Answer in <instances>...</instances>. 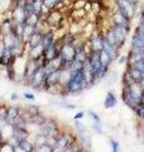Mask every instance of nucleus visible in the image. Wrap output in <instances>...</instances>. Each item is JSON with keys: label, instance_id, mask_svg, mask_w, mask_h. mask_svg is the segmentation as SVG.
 <instances>
[{"label": "nucleus", "instance_id": "nucleus-1", "mask_svg": "<svg viewBox=\"0 0 144 152\" xmlns=\"http://www.w3.org/2000/svg\"><path fill=\"white\" fill-rule=\"evenodd\" d=\"M90 88V85L85 80L82 69L77 71H72L71 77L63 86H62V95H75L82 93L85 89Z\"/></svg>", "mask_w": 144, "mask_h": 152}, {"label": "nucleus", "instance_id": "nucleus-2", "mask_svg": "<svg viewBox=\"0 0 144 152\" xmlns=\"http://www.w3.org/2000/svg\"><path fill=\"white\" fill-rule=\"evenodd\" d=\"M143 89L138 83L133 84H123L121 89V99L124 104L129 107L133 110L139 103H140V96H142Z\"/></svg>", "mask_w": 144, "mask_h": 152}, {"label": "nucleus", "instance_id": "nucleus-3", "mask_svg": "<svg viewBox=\"0 0 144 152\" xmlns=\"http://www.w3.org/2000/svg\"><path fill=\"white\" fill-rule=\"evenodd\" d=\"M115 9H118L120 13H123L128 18H134L137 14V3L130 0H115Z\"/></svg>", "mask_w": 144, "mask_h": 152}, {"label": "nucleus", "instance_id": "nucleus-4", "mask_svg": "<svg viewBox=\"0 0 144 152\" xmlns=\"http://www.w3.org/2000/svg\"><path fill=\"white\" fill-rule=\"evenodd\" d=\"M60 127H58V123H57L55 119L52 118H46L44 122L39 124V133L44 134L47 137L49 136H58L60 134Z\"/></svg>", "mask_w": 144, "mask_h": 152}, {"label": "nucleus", "instance_id": "nucleus-5", "mask_svg": "<svg viewBox=\"0 0 144 152\" xmlns=\"http://www.w3.org/2000/svg\"><path fill=\"white\" fill-rule=\"evenodd\" d=\"M63 17H65L63 13H62L60 9H52V10H49V13L47 14L46 22L48 23V26H49L52 29H55V28L60 27Z\"/></svg>", "mask_w": 144, "mask_h": 152}, {"label": "nucleus", "instance_id": "nucleus-6", "mask_svg": "<svg viewBox=\"0 0 144 152\" xmlns=\"http://www.w3.org/2000/svg\"><path fill=\"white\" fill-rule=\"evenodd\" d=\"M111 20L115 24H119V26H123L124 28L130 31V24H132V19L125 17L123 13H120L118 9H114L113 12V15H111Z\"/></svg>", "mask_w": 144, "mask_h": 152}, {"label": "nucleus", "instance_id": "nucleus-7", "mask_svg": "<svg viewBox=\"0 0 144 152\" xmlns=\"http://www.w3.org/2000/svg\"><path fill=\"white\" fill-rule=\"evenodd\" d=\"M82 72L85 76V80L87 81V84L90 86H92V81H94V72H92V67H91V64L89 60H86L82 66Z\"/></svg>", "mask_w": 144, "mask_h": 152}, {"label": "nucleus", "instance_id": "nucleus-8", "mask_svg": "<svg viewBox=\"0 0 144 152\" xmlns=\"http://www.w3.org/2000/svg\"><path fill=\"white\" fill-rule=\"evenodd\" d=\"M118 104V98L115 95L114 91H109L105 96V100H104V108L105 109H113L116 107Z\"/></svg>", "mask_w": 144, "mask_h": 152}, {"label": "nucleus", "instance_id": "nucleus-9", "mask_svg": "<svg viewBox=\"0 0 144 152\" xmlns=\"http://www.w3.org/2000/svg\"><path fill=\"white\" fill-rule=\"evenodd\" d=\"M25 17H27V13L23 8L20 7H15L13 9V19L12 20L14 23H24L25 20Z\"/></svg>", "mask_w": 144, "mask_h": 152}, {"label": "nucleus", "instance_id": "nucleus-10", "mask_svg": "<svg viewBox=\"0 0 144 152\" xmlns=\"http://www.w3.org/2000/svg\"><path fill=\"white\" fill-rule=\"evenodd\" d=\"M77 138L85 147H87V148L91 147V137H90V134H89V132H87L86 128L82 129V131L77 132Z\"/></svg>", "mask_w": 144, "mask_h": 152}, {"label": "nucleus", "instance_id": "nucleus-11", "mask_svg": "<svg viewBox=\"0 0 144 152\" xmlns=\"http://www.w3.org/2000/svg\"><path fill=\"white\" fill-rule=\"evenodd\" d=\"M87 12L85 9H71L70 12V20H81V19L86 18Z\"/></svg>", "mask_w": 144, "mask_h": 152}, {"label": "nucleus", "instance_id": "nucleus-12", "mask_svg": "<svg viewBox=\"0 0 144 152\" xmlns=\"http://www.w3.org/2000/svg\"><path fill=\"white\" fill-rule=\"evenodd\" d=\"M55 42V34H53V29H51V31H48L46 33H43L42 34V42H41V45L43 46V48L47 46H49L52 45Z\"/></svg>", "mask_w": 144, "mask_h": 152}, {"label": "nucleus", "instance_id": "nucleus-13", "mask_svg": "<svg viewBox=\"0 0 144 152\" xmlns=\"http://www.w3.org/2000/svg\"><path fill=\"white\" fill-rule=\"evenodd\" d=\"M19 115V107H12L8 105V113H7V119L8 123H13V121Z\"/></svg>", "mask_w": 144, "mask_h": 152}, {"label": "nucleus", "instance_id": "nucleus-14", "mask_svg": "<svg viewBox=\"0 0 144 152\" xmlns=\"http://www.w3.org/2000/svg\"><path fill=\"white\" fill-rule=\"evenodd\" d=\"M36 31H37V29H36V26L24 24V31H23V36H22V39H23L24 43H25V42L28 41V38H29Z\"/></svg>", "mask_w": 144, "mask_h": 152}, {"label": "nucleus", "instance_id": "nucleus-15", "mask_svg": "<svg viewBox=\"0 0 144 152\" xmlns=\"http://www.w3.org/2000/svg\"><path fill=\"white\" fill-rule=\"evenodd\" d=\"M19 146H20L23 152H33L34 143H33L29 138H25V140H22L20 142H19Z\"/></svg>", "mask_w": 144, "mask_h": 152}, {"label": "nucleus", "instance_id": "nucleus-16", "mask_svg": "<svg viewBox=\"0 0 144 152\" xmlns=\"http://www.w3.org/2000/svg\"><path fill=\"white\" fill-rule=\"evenodd\" d=\"M38 20H39V14L31 13V14H27L24 23H25V24H31V26H36L38 23Z\"/></svg>", "mask_w": 144, "mask_h": 152}, {"label": "nucleus", "instance_id": "nucleus-17", "mask_svg": "<svg viewBox=\"0 0 144 152\" xmlns=\"http://www.w3.org/2000/svg\"><path fill=\"white\" fill-rule=\"evenodd\" d=\"M134 114H135V117L138 118L139 121H144V105L142 103H139L138 105L133 109Z\"/></svg>", "mask_w": 144, "mask_h": 152}, {"label": "nucleus", "instance_id": "nucleus-18", "mask_svg": "<svg viewBox=\"0 0 144 152\" xmlns=\"http://www.w3.org/2000/svg\"><path fill=\"white\" fill-rule=\"evenodd\" d=\"M91 129H92L96 134H104V129H103L101 122H94L92 126H91Z\"/></svg>", "mask_w": 144, "mask_h": 152}, {"label": "nucleus", "instance_id": "nucleus-19", "mask_svg": "<svg viewBox=\"0 0 144 152\" xmlns=\"http://www.w3.org/2000/svg\"><path fill=\"white\" fill-rule=\"evenodd\" d=\"M25 109L28 110V113L33 115V114H37V113H41V109L38 105H25Z\"/></svg>", "mask_w": 144, "mask_h": 152}, {"label": "nucleus", "instance_id": "nucleus-20", "mask_svg": "<svg viewBox=\"0 0 144 152\" xmlns=\"http://www.w3.org/2000/svg\"><path fill=\"white\" fill-rule=\"evenodd\" d=\"M109 143H110V147H111V150L114 152L120 151V143L118 141H115L114 138H109Z\"/></svg>", "mask_w": 144, "mask_h": 152}, {"label": "nucleus", "instance_id": "nucleus-21", "mask_svg": "<svg viewBox=\"0 0 144 152\" xmlns=\"http://www.w3.org/2000/svg\"><path fill=\"white\" fill-rule=\"evenodd\" d=\"M87 114H89V117L91 118V119H92V122H101V118H100V115L97 113H95L94 110H89Z\"/></svg>", "mask_w": 144, "mask_h": 152}, {"label": "nucleus", "instance_id": "nucleus-22", "mask_svg": "<svg viewBox=\"0 0 144 152\" xmlns=\"http://www.w3.org/2000/svg\"><path fill=\"white\" fill-rule=\"evenodd\" d=\"M23 96L24 99H27V100H29V102H34L36 100V96H34V94H32V93H24L23 94Z\"/></svg>", "mask_w": 144, "mask_h": 152}, {"label": "nucleus", "instance_id": "nucleus-23", "mask_svg": "<svg viewBox=\"0 0 144 152\" xmlns=\"http://www.w3.org/2000/svg\"><path fill=\"white\" fill-rule=\"evenodd\" d=\"M118 61H119V64L120 65H124V64H128V56H119L118 58H116Z\"/></svg>", "mask_w": 144, "mask_h": 152}, {"label": "nucleus", "instance_id": "nucleus-24", "mask_svg": "<svg viewBox=\"0 0 144 152\" xmlns=\"http://www.w3.org/2000/svg\"><path fill=\"white\" fill-rule=\"evenodd\" d=\"M84 117H85V112H79V113H76V114H75L73 121H81Z\"/></svg>", "mask_w": 144, "mask_h": 152}, {"label": "nucleus", "instance_id": "nucleus-25", "mask_svg": "<svg viewBox=\"0 0 144 152\" xmlns=\"http://www.w3.org/2000/svg\"><path fill=\"white\" fill-rule=\"evenodd\" d=\"M10 99L13 102H17V100H19V95H18V93H13L12 95H10Z\"/></svg>", "mask_w": 144, "mask_h": 152}, {"label": "nucleus", "instance_id": "nucleus-26", "mask_svg": "<svg viewBox=\"0 0 144 152\" xmlns=\"http://www.w3.org/2000/svg\"><path fill=\"white\" fill-rule=\"evenodd\" d=\"M138 84H139V85H140V86H142V89L144 90V76H143V77H142V80H140V81H139Z\"/></svg>", "mask_w": 144, "mask_h": 152}, {"label": "nucleus", "instance_id": "nucleus-27", "mask_svg": "<svg viewBox=\"0 0 144 152\" xmlns=\"http://www.w3.org/2000/svg\"><path fill=\"white\" fill-rule=\"evenodd\" d=\"M130 1H134V3H138V0H130Z\"/></svg>", "mask_w": 144, "mask_h": 152}]
</instances>
